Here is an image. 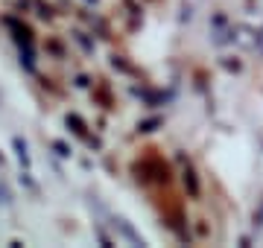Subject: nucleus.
I'll use <instances>...</instances> for the list:
<instances>
[{
    "label": "nucleus",
    "mask_w": 263,
    "mask_h": 248,
    "mask_svg": "<svg viewBox=\"0 0 263 248\" xmlns=\"http://www.w3.org/2000/svg\"><path fill=\"white\" fill-rule=\"evenodd\" d=\"M15 146H18V158H21V163H29V155H27V143H21V137H15Z\"/></svg>",
    "instance_id": "nucleus-1"
}]
</instances>
